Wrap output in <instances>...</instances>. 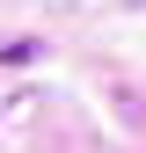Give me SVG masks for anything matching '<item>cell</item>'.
Listing matches in <instances>:
<instances>
[]
</instances>
